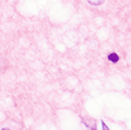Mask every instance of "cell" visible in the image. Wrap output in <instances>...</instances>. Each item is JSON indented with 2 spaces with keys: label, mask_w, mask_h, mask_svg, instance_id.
Wrapping results in <instances>:
<instances>
[{
  "label": "cell",
  "mask_w": 131,
  "mask_h": 130,
  "mask_svg": "<svg viewBox=\"0 0 131 130\" xmlns=\"http://www.w3.org/2000/svg\"><path fill=\"white\" fill-rule=\"evenodd\" d=\"M107 58H108V60H110V61L117 62V61L119 60V55H118L117 53H111V54H108Z\"/></svg>",
  "instance_id": "obj_1"
},
{
  "label": "cell",
  "mask_w": 131,
  "mask_h": 130,
  "mask_svg": "<svg viewBox=\"0 0 131 130\" xmlns=\"http://www.w3.org/2000/svg\"><path fill=\"white\" fill-rule=\"evenodd\" d=\"M87 1L92 5H100L104 2V0H87Z\"/></svg>",
  "instance_id": "obj_2"
},
{
  "label": "cell",
  "mask_w": 131,
  "mask_h": 130,
  "mask_svg": "<svg viewBox=\"0 0 131 130\" xmlns=\"http://www.w3.org/2000/svg\"><path fill=\"white\" fill-rule=\"evenodd\" d=\"M101 123H102V128H103V129H107V127L104 125V123H103V122H101Z\"/></svg>",
  "instance_id": "obj_3"
}]
</instances>
